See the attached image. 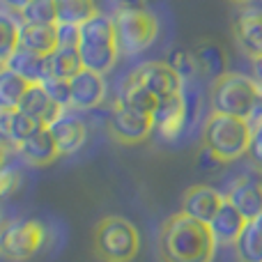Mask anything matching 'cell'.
<instances>
[{
	"label": "cell",
	"instance_id": "2e32d148",
	"mask_svg": "<svg viewBox=\"0 0 262 262\" xmlns=\"http://www.w3.org/2000/svg\"><path fill=\"white\" fill-rule=\"evenodd\" d=\"M226 198L230 200L249 221H255V219L262 216V182H258L255 177H239V180L230 186Z\"/></svg>",
	"mask_w": 262,
	"mask_h": 262
},
{
	"label": "cell",
	"instance_id": "8992f818",
	"mask_svg": "<svg viewBox=\"0 0 262 262\" xmlns=\"http://www.w3.org/2000/svg\"><path fill=\"white\" fill-rule=\"evenodd\" d=\"M120 55H138L154 44L159 35V21L143 7H120L113 16Z\"/></svg>",
	"mask_w": 262,
	"mask_h": 262
},
{
	"label": "cell",
	"instance_id": "8fae6325",
	"mask_svg": "<svg viewBox=\"0 0 262 262\" xmlns=\"http://www.w3.org/2000/svg\"><path fill=\"white\" fill-rule=\"evenodd\" d=\"M223 203H226V195H221L216 189L207 184H195L186 189L184 198H182V212L200 223H212Z\"/></svg>",
	"mask_w": 262,
	"mask_h": 262
},
{
	"label": "cell",
	"instance_id": "4316f807",
	"mask_svg": "<svg viewBox=\"0 0 262 262\" xmlns=\"http://www.w3.org/2000/svg\"><path fill=\"white\" fill-rule=\"evenodd\" d=\"M23 18L18 12L12 9H3L0 16V64L18 49V28H21Z\"/></svg>",
	"mask_w": 262,
	"mask_h": 262
},
{
	"label": "cell",
	"instance_id": "5b68a950",
	"mask_svg": "<svg viewBox=\"0 0 262 262\" xmlns=\"http://www.w3.org/2000/svg\"><path fill=\"white\" fill-rule=\"evenodd\" d=\"M95 251L104 262H131L140 251V235L122 216H106L95 228Z\"/></svg>",
	"mask_w": 262,
	"mask_h": 262
},
{
	"label": "cell",
	"instance_id": "ffe728a7",
	"mask_svg": "<svg viewBox=\"0 0 262 262\" xmlns=\"http://www.w3.org/2000/svg\"><path fill=\"white\" fill-rule=\"evenodd\" d=\"M3 67H9L12 72H16L18 76H23L26 81H30L32 85H37V83H41L46 76V55L32 53V51L18 46L3 62Z\"/></svg>",
	"mask_w": 262,
	"mask_h": 262
},
{
	"label": "cell",
	"instance_id": "f35d334b",
	"mask_svg": "<svg viewBox=\"0 0 262 262\" xmlns=\"http://www.w3.org/2000/svg\"><path fill=\"white\" fill-rule=\"evenodd\" d=\"M235 5H249V3H253V0H232Z\"/></svg>",
	"mask_w": 262,
	"mask_h": 262
},
{
	"label": "cell",
	"instance_id": "e0dca14e",
	"mask_svg": "<svg viewBox=\"0 0 262 262\" xmlns=\"http://www.w3.org/2000/svg\"><path fill=\"white\" fill-rule=\"evenodd\" d=\"M249 226V219L226 198V203L221 205L219 214L212 219L209 228H212L214 237H216V244H226V246H235V242L239 239V235L244 232V228Z\"/></svg>",
	"mask_w": 262,
	"mask_h": 262
},
{
	"label": "cell",
	"instance_id": "ab89813d",
	"mask_svg": "<svg viewBox=\"0 0 262 262\" xmlns=\"http://www.w3.org/2000/svg\"><path fill=\"white\" fill-rule=\"evenodd\" d=\"M258 221H260V226H262V216H260V219H258Z\"/></svg>",
	"mask_w": 262,
	"mask_h": 262
},
{
	"label": "cell",
	"instance_id": "30bf717a",
	"mask_svg": "<svg viewBox=\"0 0 262 262\" xmlns=\"http://www.w3.org/2000/svg\"><path fill=\"white\" fill-rule=\"evenodd\" d=\"M154 120V131L161 136L163 140H175L184 134L186 129V104L184 97L175 95V97H166L159 99L157 111L152 113Z\"/></svg>",
	"mask_w": 262,
	"mask_h": 262
},
{
	"label": "cell",
	"instance_id": "7a4b0ae2",
	"mask_svg": "<svg viewBox=\"0 0 262 262\" xmlns=\"http://www.w3.org/2000/svg\"><path fill=\"white\" fill-rule=\"evenodd\" d=\"M212 113L244 118L251 127L262 124V88L258 81L237 72H228L216 78L209 90Z\"/></svg>",
	"mask_w": 262,
	"mask_h": 262
},
{
	"label": "cell",
	"instance_id": "7402d4cb",
	"mask_svg": "<svg viewBox=\"0 0 262 262\" xmlns=\"http://www.w3.org/2000/svg\"><path fill=\"white\" fill-rule=\"evenodd\" d=\"M195 55V62H198V72L205 74L209 78H221L228 67V55L216 41H200L198 46L193 49Z\"/></svg>",
	"mask_w": 262,
	"mask_h": 262
},
{
	"label": "cell",
	"instance_id": "9c48e42d",
	"mask_svg": "<svg viewBox=\"0 0 262 262\" xmlns=\"http://www.w3.org/2000/svg\"><path fill=\"white\" fill-rule=\"evenodd\" d=\"M134 76L138 78L157 99L182 95V90H184L182 76L166 62V60H152V62L140 64V67L134 72Z\"/></svg>",
	"mask_w": 262,
	"mask_h": 262
},
{
	"label": "cell",
	"instance_id": "d6a6232c",
	"mask_svg": "<svg viewBox=\"0 0 262 262\" xmlns=\"http://www.w3.org/2000/svg\"><path fill=\"white\" fill-rule=\"evenodd\" d=\"M249 159L255 170L262 172V124L253 127V140H251V147H249Z\"/></svg>",
	"mask_w": 262,
	"mask_h": 262
},
{
	"label": "cell",
	"instance_id": "484cf974",
	"mask_svg": "<svg viewBox=\"0 0 262 262\" xmlns=\"http://www.w3.org/2000/svg\"><path fill=\"white\" fill-rule=\"evenodd\" d=\"M235 253L239 262H262V226L260 221H249L239 239L235 242Z\"/></svg>",
	"mask_w": 262,
	"mask_h": 262
},
{
	"label": "cell",
	"instance_id": "e575fe53",
	"mask_svg": "<svg viewBox=\"0 0 262 262\" xmlns=\"http://www.w3.org/2000/svg\"><path fill=\"white\" fill-rule=\"evenodd\" d=\"M198 161H200V168H205V170H212V168L223 166L221 159H219L212 149L205 147V145H203V149H200V154H198Z\"/></svg>",
	"mask_w": 262,
	"mask_h": 262
},
{
	"label": "cell",
	"instance_id": "1f68e13d",
	"mask_svg": "<svg viewBox=\"0 0 262 262\" xmlns=\"http://www.w3.org/2000/svg\"><path fill=\"white\" fill-rule=\"evenodd\" d=\"M55 35H58V49L78 51V44H81V26L58 23L55 26Z\"/></svg>",
	"mask_w": 262,
	"mask_h": 262
},
{
	"label": "cell",
	"instance_id": "ba28073f",
	"mask_svg": "<svg viewBox=\"0 0 262 262\" xmlns=\"http://www.w3.org/2000/svg\"><path fill=\"white\" fill-rule=\"evenodd\" d=\"M108 131L118 143L136 145L149 138V134L154 131V120L152 115L140 113V111H134L129 106L115 101L108 118Z\"/></svg>",
	"mask_w": 262,
	"mask_h": 262
},
{
	"label": "cell",
	"instance_id": "277c9868",
	"mask_svg": "<svg viewBox=\"0 0 262 262\" xmlns=\"http://www.w3.org/2000/svg\"><path fill=\"white\" fill-rule=\"evenodd\" d=\"M253 127L244 118L212 113L203 124V145L212 149L223 163L237 161L239 157L249 154Z\"/></svg>",
	"mask_w": 262,
	"mask_h": 262
},
{
	"label": "cell",
	"instance_id": "9a60e30c",
	"mask_svg": "<svg viewBox=\"0 0 262 262\" xmlns=\"http://www.w3.org/2000/svg\"><path fill=\"white\" fill-rule=\"evenodd\" d=\"M235 39L251 58L262 55V12L255 7H244L235 18Z\"/></svg>",
	"mask_w": 262,
	"mask_h": 262
},
{
	"label": "cell",
	"instance_id": "cb8c5ba5",
	"mask_svg": "<svg viewBox=\"0 0 262 262\" xmlns=\"http://www.w3.org/2000/svg\"><path fill=\"white\" fill-rule=\"evenodd\" d=\"M83 69L85 67H83V60L78 51L55 49L53 53L46 55V76L49 78H67V81H72Z\"/></svg>",
	"mask_w": 262,
	"mask_h": 262
},
{
	"label": "cell",
	"instance_id": "4fadbf2b",
	"mask_svg": "<svg viewBox=\"0 0 262 262\" xmlns=\"http://www.w3.org/2000/svg\"><path fill=\"white\" fill-rule=\"evenodd\" d=\"M49 129H51V134H53L55 143H58L60 157H67V154L78 152L88 138L85 122H83L81 118H76L69 108H64L62 115H60L55 122L49 124Z\"/></svg>",
	"mask_w": 262,
	"mask_h": 262
},
{
	"label": "cell",
	"instance_id": "74e56055",
	"mask_svg": "<svg viewBox=\"0 0 262 262\" xmlns=\"http://www.w3.org/2000/svg\"><path fill=\"white\" fill-rule=\"evenodd\" d=\"M122 3V7H143L145 0H120Z\"/></svg>",
	"mask_w": 262,
	"mask_h": 262
},
{
	"label": "cell",
	"instance_id": "f1b7e54d",
	"mask_svg": "<svg viewBox=\"0 0 262 262\" xmlns=\"http://www.w3.org/2000/svg\"><path fill=\"white\" fill-rule=\"evenodd\" d=\"M18 14L28 23H44V26H55L58 23V5H55V0H32Z\"/></svg>",
	"mask_w": 262,
	"mask_h": 262
},
{
	"label": "cell",
	"instance_id": "5bb4252c",
	"mask_svg": "<svg viewBox=\"0 0 262 262\" xmlns=\"http://www.w3.org/2000/svg\"><path fill=\"white\" fill-rule=\"evenodd\" d=\"M16 152L30 166H49V163H53L60 157L58 143H55L49 127H39L32 136H28L16 147Z\"/></svg>",
	"mask_w": 262,
	"mask_h": 262
},
{
	"label": "cell",
	"instance_id": "f546056e",
	"mask_svg": "<svg viewBox=\"0 0 262 262\" xmlns=\"http://www.w3.org/2000/svg\"><path fill=\"white\" fill-rule=\"evenodd\" d=\"M166 62L170 64L177 74H180L184 83L186 81H193L195 72H198V62H195L193 51H186V49H182V46H177V49H172L170 53H168Z\"/></svg>",
	"mask_w": 262,
	"mask_h": 262
},
{
	"label": "cell",
	"instance_id": "4dcf8cb0",
	"mask_svg": "<svg viewBox=\"0 0 262 262\" xmlns=\"http://www.w3.org/2000/svg\"><path fill=\"white\" fill-rule=\"evenodd\" d=\"M39 85L44 88L46 95H49L55 104L62 106V108H69V106H72V83H69L67 78H49L46 76Z\"/></svg>",
	"mask_w": 262,
	"mask_h": 262
},
{
	"label": "cell",
	"instance_id": "603a6c76",
	"mask_svg": "<svg viewBox=\"0 0 262 262\" xmlns=\"http://www.w3.org/2000/svg\"><path fill=\"white\" fill-rule=\"evenodd\" d=\"M118 101L124 104V106H129V108H134V111L147 113V115H152L154 111H157V104H159L157 97H154L152 92H149L147 88L134 76V74H131L129 78H124Z\"/></svg>",
	"mask_w": 262,
	"mask_h": 262
},
{
	"label": "cell",
	"instance_id": "d590c367",
	"mask_svg": "<svg viewBox=\"0 0 262 262\" xmlns=\"http://www.w3.org/2000/svg\"><path fill=\"white\" fill-rule=\"evenodd\" d=\"M3 3L5 9H12V12H21L23 7H28V5L32 3V0H0Z\"/></svg>",
	"mask_w": 262,
	"mask_h": 262
},
{
	"label": "cell",
	"instance_id": "6da1fadb",
	"mask_svg": "<svg viewBox=\"0 0 262 262\" xmlns=\"http://www.w3.org/2000/svg\"><path fill=\"white\" fill-rule=\"evenodd\" d=\"M216 246L209 223H200L180 212L163 223L159 235V258L161 262H212Z\"/></svg>",
	"mask_w": 262,
	"mask_h": 262
},
{
	"label": "cell",
	"instance_id": "d4e9b609",
	"mask_svg": "<svg viewBox=\"0 0 262 262\" xmlns=\"http://www.w3.org/2000/svg\"><path fill=\"white\" fill-rule=\"evenodd\" d=\"M30 85V81L18 76L9 67H3V72H0V106L3 108H18Z\"/></svg>",
	"mask_w": 262,
	"mask_h": 262
},
{
	"label": "cell",
	"instance_id": "44dd1931",
	"mask_svg": "<svg viewBox=\"0 0 262 262\" xmlns=\"http://www.w3.org/2000/svg\"><path fill=\"white\" fill-rule=\"evenodd\" d=\"M39 127H44V124L35 122V120L28 118V115L18 108H3L0 111V129H3L5 140L12 143L14 147H18L28 136H32Z\"/></svg>",
	"mask_w": 262,
	"mask_h": 262
},
{
	"label": "cell",
	"instance_id": "3957f363",
	"mask_svg": "<svg viewBox=\"0 0 262 262\" xmlns=\"http://www.w3.org/2000/svg\"><path fill=\"white\" fill-rule=\"evenodd\" d=\"M83 67L97 74H108L118 62V37H115L113 16L95 14L81 26V44H78Z\"/></svg>",
	"mask_w": 262,
	"mask_h": 262
},
{
	"label": "cell",
	"instance_id": "83f0119b",
	"mask_svg": "<svg viewBox=\"0 0 262 262\" xmlns=\"http://www.w3.org/2000/svg\"><path fill=\"white\" fill-rule=\"evenodd\" d=\"M55 5H58V23L83 26L95 14H99L95 0H55Z\"/></svg>",
	"mask_w": 262,
	"mask_h": 262
},
{
	"label": "cell",
	"instance_id": "8d00e7d4",
	"mask_svg": "<svg viewBox=\"0 0 262 262\" xmlns=\"http://www.w3.org/2000/svg\"><path fill=\"white\" fill-rule=\"evenodd\" d=\"M253 69H255V81H258L260 88H262V55L253 58Z\"/></svg>",
	"mask_w": 262,
	"mask_h": 262
},
{
	"label": "cell",
	"instance_id": "ac0fdd59",
	"mask_svg": "<svg viewBox=\"0 0 262 262\" xmlns=\"http://www.w3.org/2000/svg\"><path fill=\"white\" fill-rule=\"evenodd\" d=\"M18 111H23V113H26L28 118H32L35 122L49 127L51 122H55V120L62 115L64 108L60 104H55V101L46 95L44 88L37 83V85H30V90L26 92L23 101L18 104Z\"/></svg>",
	"mask_w": 262,
	"mask_h": 262
},
{
	"label": "cell",
	"instance_id": "d6986e66",
	"mask_svg": "<svg viewBox=\"0 0 262 262\" xmlns=\"http://www.w3.org/2000/svg\"><path fill=\"white\" fill-rule=\"evenodd\" d=\"M58 26V23H55ZM55 26H44V23H28L23 21L18 28V46L28 49L32 53L49 55L58 49V35Z\"/></svg>",
	"mask_w": 262,
	"mask_h": 262
},
{
	"label": "cell",
	"instance_id": "836d02e7",
	"mask_svg": "<svg viewBox=\"0 0 262 262\" xmlns=\"http://www.w3.org/2000/svg\"><path fill=\"white\" fill-rule=\"evenodd\" d=\"M21 184V172L16 170H5L3 172V195H12Z\"/></svg>",
	"mask_w": 262,
	"mask_h": 262
},
{
	"label": "cell",
	"instance_id": "7c38bea8",
	"mask_svg": "<svg viewBox=\"0 0 262 262\" xmlns=\"http://www.w3.org/2000/svg\"><path fill=\"white\" fill-rule=\"evenodd\" d=\"M72 106L76 111H92L104 104L106 99V81L104 74L83 69L72 78Z\"/></svg>",
	"mask_w": 262,
	"mask_h": 262
},
{
	"label": "cell",
	"instance_id": "52a82bcc",
	"mask_svg": "<svg viewBox=\"0 0 262 262\" xmlns=\"http://www.w3.org/2000/svg\"><path fill=\"white\" fill-rule=\"evenodd\" d=\"M46 230L35 219H14L0 230V253L12 262H26L41 251Z\"/></svg>",
	"mask_w": 262,
	"mask_h": 262
}]
</instances>
